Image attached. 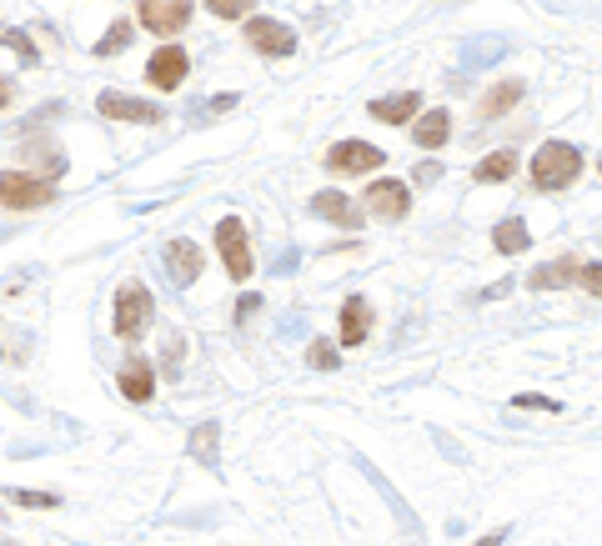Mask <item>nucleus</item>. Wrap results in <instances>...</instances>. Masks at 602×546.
I'll return each mask as SVG.
<instances>
[{
	"mask_svg": "<svg viewBox=\"0 0 602 546\" xmlns=\"http://www.w3.org/2000/svg\"><path fill=\"white\" fill-rule=\"evenodd\" d=\"M577 176H582V151L572 141H542V151L532 156L537 191H567Z\"/></svg>",
	"mask_w": 602,
	"mask_h": 546,
	"instance_id": "nucleus-1",
	"label": "nucleus"
},
{
	"mask_svg": "<svg viewBox=\"0 0 602 546\" xmlns=\"http://www.w3.org/2000/svg\"><path fill=\"white\" fill-rule=\"evenodd\" d=\"M56 201V181L41 176V171H0V206L11 211H36V206H51Z\"/></svg>",
	"mask_w": 602,
	"mask_h": 546,
	"instance_id": "nucleus-2",
	"label": "nucleus"
},
{
	"mask_svg": "<svg viewBox=\"0 0 602 546\" xmlns=\"http://www.w3.org/2000/svg\"><path fill=\"white\" fill-rule=\"evenodd\" d=\"M216 251H221V261H226V276H231V281H246V276L256 271L251 246H246V226H241L236 216L216 221Z\"/></svg>",
	"mask_w": 602,
	"mask_h": 546,
	"instance_id": "nucleus-3",
	"label": "nucleus"
},
{
	"mask_svg": "<svg viewBox=\"0 0 602 546\" xmlns=\"http://www.w3.org/2000/svg\"><path fill=\"white\" fill-rule=\"evenodd\" d=\"M151 316H156V301H151V291L141 281L116 291V336H141L151 326Z\"/></svg>",
	"mask_w": 602,
	"mask_h": 546,
	"instance_id": "nucleus-4",
	"label": "nucleus"
},
{
	"mask_svg": "<svg viewBox=\"0 0 602 546\" xmlns=\"http://www.w3.org/2000/svg\"><path fill=\"white\" fill-rule=\"evenodd\" d=\"M136 16L151 36H181L191 21V0H136Z\"/></svg>",
	"mask_w": 602,
	"mask_h": 546,
	"instance_id": "nucleus-5",
	"label": "nucleus"
},
{
	"mask_svg": "<svg viewBox=\"0 0 602 546\" xmlns=\"http://www.w3.org/2000/svg\"><path fill=\"white\" fill-rule=\"evenodd\" d=\"M246 41L261 51V56H271V61H286L291 51H296V31L291 26H281V21H246Z\"/></svg>",
	"mask_w": 602,
	"mask_h": 546,
	"instance_id": "nucleus-6",
	"label": "nucleus"
},
{
	"mask_svg": "<svg viewBox=\"0 0 602 546\" xmlns=\"http://www.w3.org/2000/svg\"><path fill=\"white\" fill-rule=\"evenodd\" d=\"M327 166L342 171V176H367V171H382V151L367 146V141H342L327 151Z\"/></svg>",
	"mask_w": 602,
	"mask_h": 546,
	"instance_id": "nucleus-7",
	"label": "nucleus"
},
{
	"mask_svg": "<svg viewBox=\"0 0 602 546\" xmlns=\"http://www.w3.org/2000/svg\"><path fill=\"white\" fill-rule=\"evenodd\" d=\"M186 71H191V56H186L181 46H161V51L146 61V76H151L156 91H176V86L186 81Z\"/></svg>",
	"mask_w": 602,
	"mask_h": 546,
	"instance_id": "nucleus-8",
	"label": "nucleus"
},
{
	"mask_svg": "<svg viewBox=\"0 0 602 546\" xmlns=\"http://www.w3.org/2000/svg\"><path fill=\"white\" fill-rule=\"evenodd\" d=\"M407 206H412V196H407L402 181H387V176H382V181L367 186V211H372L377 221H402Z\"/></svg>",
	"mask_w": 602,
	"mask_h": 546,
	"instance_id": "nucleus-9",
	"label": "nucleus"
},
{
	"mask_svg": "<svg viewBox=\"0 0 602 546\" xmlns=\"http://www.w3.org/2000/svg\"><path fill=\"white\" fill-rule=\"evenodd\" d=\"M96 106H101V116H111V121H161L156 106H146V101H136V96H121V91H101Z\"/></svg>",
	"mask_w": 602,
	"mask_h": 546,
	"instance_id": "nucleus-10",
	"label": "nucleus"
},
{
	"mask_svg": "<svg viewBox=\"0 0 602 546\" xmlns=\"http://www.w3.org/2000/svg\"><path fill=\"white\" fill-rule=\"evenodd\" d=\"M166 271H171L176 286H191L201 276V246L196 241H171L166 246Z\"/></svg>",
	"mask_w": 602,
	"mask_h": 546,
	"instance_id": "nucleus-11",
	"label": "nucleus"
},
{
	"mask_svg": "<svg viewBox=\"0 0 602 546\" xmlns=\"http://www.w3.org/2000/svg\"><path fill=\"white\" fill-rule=\"evenodd\" d=\"M372 331V301L367 296H347L342 301V346H362Z\"/></svg>",
	"mask_w": 602,
	"mask_h": 546,
	"instance_id": "nucleus-12",
	"label": "nucleus"
},
{
	"mask_svg": "<svg viewBox=\"0 0 602 546\" xmlns=\"http://www.w3.org/2000/svg\"><path fill=\"white\" fill-rule=\"evenodd\" d=\"M577 266H582L577 256H557L552 266H537V271L527 276V286H532V291H562V286L577 281Z\"/></svg>",
	"mask_w": 602,
	"mask_h": 546,
	"instance_id": "nucleus-13",
	"label": "nucleus"
},
{
	"mask_svg": "<svg viewBox=\"0 0 602 546\" xmlns=\"http://www.w3.org/2000/svg\"><path fill=\"white\" fill-rule=\"evenodd\" d=\"M121 396L126 401H151L156 396V371H151V361H126L121 366Z\"/></svg>",
	"mask_w": 602,
	"mask_h": 546,
	"instance_id": "nucleus-14",
	"label": "nucleus"
},
{
	"mask_svg": "<svg viewBox=\"0 0 602 546\" xmlns=\"http://www.w3.org/2000/svg\"><path fill=\"white\" fill-rule=\"evenodd\" d=\"M377 121H387V126H402V121H412L417 111H422V96L417 91H397V96H387V101H372L367 106Z\"/></svg>",
	"mask_w": 602,
	"mask_h": 546,
	"instance_id": "nucleus-15",
	"label": "nucleus"
},
{
	"mask_svg": "<svg viewBox=\"0 0 602 546\" xmlns=\"http://www.w3.org/2000/svg\"><path fill=\"white\" fill-rule=\"evenodd\" d=\"M447 136H452V111H447V106L427 111V116L417 121V131H412V141H417L422 151H437V146H447Z\"/></svg>",
	"mask_w": 602,
	"mask_h": 546,
	"instance_id": "nucleus-16",
	"label": "nucleus"
},
{
	"mask_svg": "<svg viewBox=\"0 0 602 546\" xmlns=\"http://www.w3.org/2000/svg\"><path fill=\"white\" fill-rule=\"evenodd\" d=\"M312 216L332 221V226H357V206L342 196V191H317L312 196Z\"/></svg>",
	"mask_w": 602,
	"mask_h": 546,
	"instance_id": "nucleus-17",
	"label": "nucleus"
},
{
	"mask_svg": "<svg viewBox=\"0 0 602 546\" xmlns=\"http://www.w3.org/2000/svg\"><path fill=\"white\" fill-rule=\"evenodd\" d=\"M512 171H517V156L512 151H492V156H482L472 166V181L477 186H502V181H512Z\"/></svg>",
	"mask_w": 602,
	"mask_h": 546,
	"instance_id": "nucleus-18",
	"label": "nucleus"
},
{
	"mask_svg": "<svg viewBox=\"0 0 602 546\" xmlns=\"http://www.w3.org/2000/svg\"><path fill=\"white\" fill-rule=\"evenodd\" d=\"M522 101V81H502V86H492L487 96H482V106H477V116L482 121H492V116H502V111H512Z\"/></svg>",
	"mask_w": 602,
	"mask_h": 546,
	"instance_id": "nucleus-19",
	"label": "nucleus"
},
{
	"mask_svg": "<svg viewBox=\"0 0 602 546\" xmlns=\"http://www.w3.org/2000/svg\"><path fill=\"white\" fill-rule=\"evenodd\" d=\"M26 156H31V161H41V176H51V181H61V176H66V151H61V146H51L46 136L26 141Z\"/></svg>",
	"mask_w": 602,
	"mask_h": 546,
	"instance_id": "nucleus-20",
	"label": "nucleus"
},
{
	"mask_svg": "<svg viewBox=\"0 0 602 546\" xmlns=\"http://www.w3.org/2000/svg\"><path fill=\"white\" fill-rule=\"evenodd\" d=\"M492 246H497L502 256H522V251L532 246V231H527V226H522L517 216H507V221H502V226L492 231Z\"/></svg>",
	"mask_w": 602,
	"mask_h": 546,
	"instance_id": "nucleus-21",
	"label": "nucleus"
},
{
	"mask_svg": "<svg viewBox=\"0 0 602 546\" xmlns=\"http://www.w3.org/2000/svg\"><path fill=\"white\" fill-rule=\"evenodd\" d=\"M131 36H136V26H131V21H116V26L106 31V41H96V61H111L116 51H126Z\"/></svg>",
	"mask_w": 602,
	"mask_h": 546,
	"instance_id": "nucleus-22",
	"label": "nucleus"
},
{
	"mask_svg": "<svg viewBox=\"0 0 602 546\" xmlns=\"http://www.w3.org/2000/svg\"><path fill=\"white\" fill-rule=\"evenodd\" d=\"M191 451H196V461H216V421H206V426H196L191 431Z\"/></svg>",
	"mask_w": 602,
	"mask_h": 546,
	"instance_id": "nucleus-23",
	"label": "nucleus"
},
{
	"mask_svg": "<svg viewBox=\"0 0 602 546\" xmlns=\"http://www.w3.org/2000/svg\"><path fill=\"white\" fill-rule=\"evenodd\" d=\"M6 501H16V506H31V511H51V506H61V496L56 491H6Z\"/></svg>",
	"mask_w": 602,
	"mask_h": 546,
	"instance_id": "nucleus-24",
	"label": "nucleus"
},
{
	"mask_svg": "<svg viewBox=\"0 0 602 546\" xmlns=\"http://www.w3.org/2000/svg\"><path fill=\"white\" fill-rule=\"evenodd\" d=\"M0 41H6V46H11L26 66H41V51H36V41H31L26 31H0Z\"/></svg>",
	"mask_w": 602,
	"mask_h": 546,
	"instance_id": "nucleus-25",
	"label": "nucleus"
},
{
	"mask_svg": "<svg viewBox=\"0 0 602 546\" xmlns=\"http://www.w3.org/2000/svg\"><path fill=\"white\" fill-rule=\"evenodd\" d=\"M251 6H256V0H206V11H211L216 21H241Z\"/></svg>",
	"mask_w": 602,
	"mask_h": 546,
	"instance_id": "nucleus-26",
	"label": "nucleus"
},
{
	"mask_svg": "<svg viewBox=\"0 0 602 546\" xmlns=\"http://www.w3.org/2000/svg\"><path fill=\"white\" fill-rule=\"evenodd\" d=\"M307 361H312L317 371H332V366H342V351H337L332 341H312V351H307Z\"/></svg>",
	"mask_w": 602,
	"mask_h": 546,
	"instance_id": "nucleus-27",
	"label": "nucleus"
},
{
	"mask_svg": "<svg viewBox=\"0 0 602 546\" xmlns=\"http://www.w3.org/2000/svg\"><path fill=\"white\" fill-rule=\"evenodd\" d=\"M507 46H497V41H477V46H467L462 56H467V66H482V56H502Z\"/></svg>",
	"mask_w": 602,
	"mask_h": 546,
	"instance_id": "nucleus-28",
	"label": "nucleus"
},
{
	"mask_svg": "<svg viewBox=\"0 0 602 546\" xmlns=\"http://www.w3.org/2000/svg\"><path fill=\"white\" fill-rule=\"evenodd\" d=\"M577 281L587 286V296H597V291H602V266H597V261H587V266H577Z\"/></svg>",
	"mask_w": 602,
	"mask_h": 546,
	"instance_id": "nucleus-29",
	"label": "nucleus"
},
{
	"mask_svg": "<svg viewBox=\"0 0 602 546\" xmlns=\"http://www.w3.org/2000/svg\"><path fill=\"white\" fill-rule=\"evenodd\" d=\"M517 406H522V411H537V406H542V411H562L552 396H532V391H527V396H517Z\"/></svg>",
	"mask_w": 602,
	"mask_h": 546,
	"instance_id": "nucleus-30",
	"label": "nucleus"
},
{
	"mask_svg": "<svg viewBox=\"0 0 602 546\" xmlns=\"http://www.w3.org/2000/svg\"><path fill=\"white\" fill-rule=\"evenodd\" d=\"M181 356H186V346H181V336H171V341H166V371H176Z\"/></svg>",
	"mask_w": 602,
	"mask_h": 546,
	"instance_id": "nucleus-31",
	"label": "nucleus"
},
{
	"mask_svg": "<svg viewBox=\"0 0 602 546\" xmlns=\"http://www.w3.org/2000/svg\"><path fill=\"white\" fill-rule=\"evenodd\" d=\"M437 176H442V166H432V161H427V166H417V171H412V181H417V186H432V181H437Z\"/></svg>",
	"mask_w": 602,
	"mask_h": 546,
	"instance_id": "nucleus-32",
	"label": "nucleus"
},
{
	"mask_svg": "<svg viewBox=\"0 0 602 546\" xmlns=\"http://www.w3.org/2000/svg\"><path fill=\"white\" fill-rule=\"evenodd\" d=\"M11 101H16V91H11V81H6V76H0V111H6Z\"/></svg>",
	"mask_w": 602,
	"mask_h": 546,
	"instance_id": "nucleus-33",
	"label": "nucleus"
},
{
	"mask_svg": "<svg viewBox=\"0 0 602 546\" xmlns=\"http://www.w3.org/2000/svg\"><path fill=\"white\" fill-rule=\"evenodd\" d=\"M236 101H241V96H211V111H231Z\"/></svg>",
	"mask_w": 602,
	"mask_h": 546,
	"instance_id": "nucleus-34",
	"label": "nucleus"
},
{
	"mask_svg": "<svg viewBox=\"0 0 602 546\" xmlns=\"http://www.w3.org/2000/svg\"><path fill=\"white\" fill-rule=\"evenodd\" d=\"M256 301H261V296H241V306H236V316H241V321H246V316H251V311H256Z\"/></svg>",
	"mask_w": 602,
	"mask_h": 546,
	"instance_id": "nucleus-35",
	"label": "nucleus"
},
{
	"mask_svg": "<svg viewBox=\"0 0 602 546\" xmlns=\"http://www.w3.org/2000/svg\"><path fill=\"white\" fill-rule=\"evenodd\" d=\"M0 521H6V506H0Z\"/></svg>",
	"mask_w": 602,
	"mask_h": 546,
	"instance_id": "nucleus-36",
	"label": "nucleus"
}]
</instances>
